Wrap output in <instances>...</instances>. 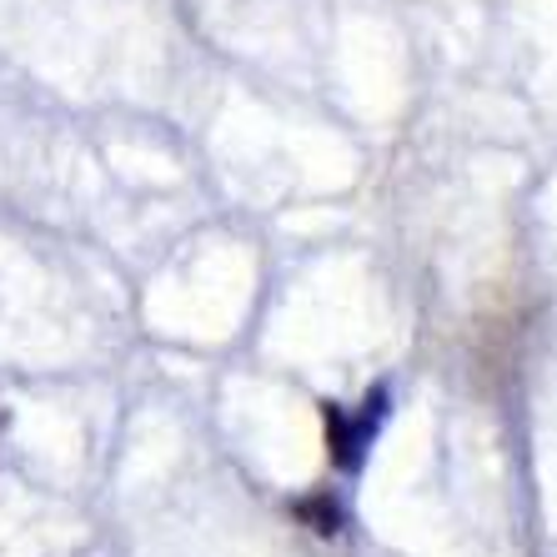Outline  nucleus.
I'll use <instances>...</instances> for the list:
<instances>
[{
	"instance_id": "nucleus-1",
	"label": "nucleus",
	"mask_w": 557,
	"mask_h": 557,
	"mask_svg": "<svg viewBox=\"0 0 557 557\" xmlns=\"http://www.w3.org/2000/svg\"><path fill=\"white\" fill-rule=\"evenodd\" d=\"M367 432H372V412H362L357 422H347V412H342V407H326V442H332V457H337L347 472H357V467H362Z\"/></svg>"
}]
</instances>
